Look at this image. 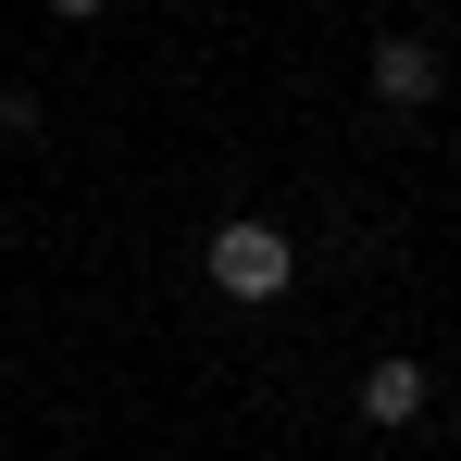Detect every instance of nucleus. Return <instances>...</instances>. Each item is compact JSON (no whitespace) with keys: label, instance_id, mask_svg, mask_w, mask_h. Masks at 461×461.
I'll return each mask as SVG.
<instances>
[{"label":"nucleus","instance_id":"1","mask_svg":"<svg viewBox=\"0 0 461 461\" xmlns=\"http://www.w3.org/2000/svg\"><path fill=\"white\" fill-rule=\"evenodd\" d=\"M200 287L212 300H287L300 287V237L262 225V212H225V225L200 237Z\"/></svg>","mask_w":461,"mask_h":461},{"label":"nucleus","instance_id":"2","mask_svg":"<svg viewBox=\"0 0 461 461\" xmlns=\"http://www.w3.org/2000/svg\"><path fill=\"white\" fill-rule=\"evenodd\" d=\"M437 87H449L437 38H375V100H386V113H424Z\"/></svg>","mask_w":461,"mask_h":461},{"label":"nucleus","instance_id":"3","mask_svg":"<svg viewBox=\"0 0 461 461\" xmlns=\"http://www.w3.org/2000/svg\"><path fill=\"white\" fill-rule=\"evenodd\" d=\"M362 424H386V437L424 424V362H375V375H362Z\"/></svg>","mask_w":461,"mask_h":461},{"label":"nucleus","instance_id":"4","mask_svg":"<svg viewBox=\"0 0 461 461\" xmlns=\"http://www.w3.org/2000/svg\"><path fill=\"white\" fill-rule=\"evenodd\" d=\"M50 13H63V25H100V13H113V0H50Z\"/></svg>","mask_w":461,"mask_h":461}]
</instances>
